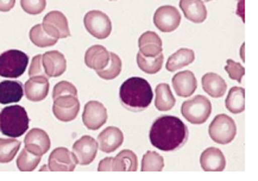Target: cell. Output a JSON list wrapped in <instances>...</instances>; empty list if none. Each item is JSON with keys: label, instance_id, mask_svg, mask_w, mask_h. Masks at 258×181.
Segmentation results:
<instances>
[{"label": "cell", "instance_id": "cell-36", "mask_svg": "<svg viewBox=\"0 0 258 181\" xmlns=\"http://www.w3.org/2000/svg\"><path fill=\"white\" fill-rule=\"evenodd\" d=\"M62 95H75L78 97V90L74 85L68 81H59L55 85L54 91H52V99Z\"/></svg>", "mask_w": 258, "mask_h": 181}, {"label": "cell", "instance_id": "cell-34", "mask_svg": "<svg viewBox=\"0 0 258 181\" xmlns=\"http://www.w3.org/2000/svg\"><path fill=\"white\" fill-rule=\"evenodd\" d=\"M99 172H125L126 164L119 157H106L101 160L98 167Z\"/></svg>", "mask_w": 258, "mask_h": 181}, {"label": "cell", "instance_id": "cell-24", "mask_svg": "<svg viewBox=\"0 0 258 181\" xmlns=\"http://www.w3.org/2000/svg\"><path fill=\"white\" fill-rule=\"evenodd\" d=\"M203 88L211 97L220 98L226 93L227 85L220 75L216 73H206L203 77Z\"/></svg>", "mask_w": 258, "mask_h": 181}, {"label": "cell", "instance_id": "cell-22", "mask_svg": "<svg viewBox=\"0 0 258 181\" xmlns=\"http://www.w3.org/2000/svg\"><path fill=\"white\" fill-rule=\"evenodd\" d=\"M24 95L23 85L18 81L5 80L0 82V104L8 105L18 103Z\"/></svg>", "mask_w": 258, "mask_h": 181}, {"label": "cell", "instance_id": "cell-2", "mask_svg": "<svg viewBox=\"0 0 258 181\" xmlns=\"http://www.w3.org/2000/svg\"><path fill=\"white\" fill-rule=\"evenodd\" d=\"M153 88L143 78L134 77L125 80L119 90V100L131 112L147 110L153 101Z\"/></svg>", "mask_w": 258, "mask_h": 181}, {"label": "cell", "instance_id": "cell-33", "mask_svg": "<svg viewBox=\"0 0 258 181\" xmlns=\"http://www.w3.org/2000/svg\"><path fill=\"white\" fill-rule=\"evenodd\" d=\"M41 157L38 155H35L31 151H29L26 148H24L19 154L17 159V167L21 172H32L37 168V166L41 162Z\"/></svg>", "mask_w": 258, "mask_h": 181}, {"label": "cell", "instance_id": "cell-38", "mask_svg": "<svg viewBox=\"0 0 258 181\" xmlns=\"http://www.w3.org/2000/svg\"><path fill=\"white\" fill-rule=\"evenodd\" d=\"M117 157L120 160H123V162L126 164V170L127 172H136L138 169V160L137 155L134 153V151L125 149L121 150L120 153L118 154Z\"/></svg>", "mask_w": 258, "mask_h": 181}, {"label": "cell", "instance_id": "cell-20", "mask_svg": "<svg viewBox=\"0 0 258 181\" xmlns=\"http://www.w3.org/2000/svg\"><path fill=\"white\" fill-rule=\"evenodd\" d=\"M138 47H140L141 54L149 57L157 56V55L162 54V51H163L162 39L154 31L144 32L140 39H138Z\"/></svg>", "mask_w": 258, "mask_h": 181}, {"label": "cell", "instance_id": "cell-23", "mask_svg": "<svg viewBox=\"0 0 258 181\" xmlns=\"http://www.w3.org/2000/svg\"><path fill=\"white\" fill-rule=\"evenodd\" d=\"M180 8L184 17L193 23H204L207 18V10L201 0H180Z\"/></svg>", "mask_w": 258, "mask_h": 181}, {"label": "cell", "instance_id": "cell-9", "mask_svg": "<svg viewBox=\"0 0 258 181\" xmlns=\"http://www.w3.org/2000/svg\"><path fill=\"white\" fill-rule=\"evenodd\" d=\"M154 24L162 32H173L181 24V13L174 6H161L154 15Z\"/></svg>", "mask_w": 258, "mask_h": 181}, {"label": "cell", "instance_id": "cell-15", "mask_svg": "<svg viewBox=\"0 0 258 181\" xmlns=\"http://www.w3.org/2000/svg\"><path fill=\"white\" fill-rule=\"evenodd\" d=\"M49 80L44 75H39V77H31L28 81L25 82L24 93L25 97L30 101H37L44 100L48 97L49 93Z\"/></svg>", "mask_w": 258, "mask_h": 181}, {"label": "cell", "instance_id": "cell-25", "mask_svg": "<svg viewBox=\"0 0 258 181\" xmlns=\"http://www.w3.org/2000/svg\"><path fill=\"white\" fill-rule=\"evenodd\" d=\"M176 104V99L171 93L170 86L168 84H158L155 90V106L158 111L167 112Z\"/></svg>", "mask_w": 258, "mask_h": 181}, {"label": "cell", "instance_id": "cell-13", "mask_svg": "<svg viewBox=\"0 0 258 181\" xmlns=\"http://www.w3.org/2000/svg\"><path fill=\"white\" fill-rule=\"evenodd\" d=\"M98 141L91 136H82L73 144V154L77 157L78 163L81 166H88L97 157Z\"/></svg>", "mask_w": 258, "mask_h": 181}, {"label": "cell", "instance_id": "cell-37", "mask_svg": "<svg viewBox=\"0 0 258 181\" xmlns=\"http://www.w3.org/2000/svg\"><path fill=\"white\" fill-rule=\"evenodd\" d=\"M225 71L226 73L229 74V77L232 79V80H236L238 82H241V79H243L244 74H245V69L239 64L234 62L233 60H229L226 61V67H225Z\"/></svg>", "mask_w": 258, "mask_h": 181}, {"label": "cell", "instance_id": "cell-42", "mask_svg": "<svg viewBox=\"0 0 258 181\" xmlns=\"http://www.w3.org/2000/svg\"><path fill=\"white\" fill-rule=\"evenodd\" d=\"M110 2H115V0H110Z\"/></svg>", "mask_w": 258, "mask_h": 181}, {"label": "cell", "instance_id": "cell-40", "mask_svg": "<svg viewBox=\"0 0 258 181\" xmlns=\"http://www.w3.org/2000/svg\"><path fill=\"white\" fill-rule=\"evenodd\" d=\"M16 0H0V12H9L15 8Z\"/></svg>", "mask_w": 258, "mask_h": 181}, {"label": "cell", "instance_id": "cell-17", "mask_svg": "<svg viewBox=\"0 0 258 181\" xmlns=\"http://www.w3.org/2000/svg\"><path fill=\"white\" fill-rule=\"evenodd\" d=\"M200 164L205 172H223L226 167V160L223 151L218 148L211 147L201 154Z\"/></svg>", "mask_w": 258, "mask_h": 181}, {"label": "cell", "instance_id": "cell-1", "mask_svg": "<svg viewBox=\"0 0 258 181\" xmlns=\"http://www.w3.org/2000/svg\"><path fill=\"white\" fill-rule=\"evenodd\" d=\"M189 137L187 125L175 116H162L154 122L149 138L155 148L162 151H175L187 143Z\"/></svg>", "mask_w": 258, "mask_h": 181}, {"label": "cell", "instance_id": "cell-7", "mask_svg": "<svg viewBox=\"0 0 258 181\" xmlns=\"http://www.w3.org/2000/svg\"><path fill=\"white\" fill-rule=\"evenodd\" d=\"M86 30L93 37L98 39H105L111 35L112 23L107 15L98 10H93L86 13L84 18Z\"/></svg>", "mask_w": 258, "mask_h": 181}, {"label": "cell", "instance_id": "cell-31", "mask_svg": "<svg viewBox=\"0 0 258 181\" xmlns=\"http://www.w3.org/2000/svg\"><path fill=\"white\" fill-rule=\"evenodd\" d=\"M121 67H123V62H121L120 57L118 56L114 52H110V62L106 66L105 68L97 71L99 77L104 80H113L117 77H119L121 72Z\"/></svg>", "mask_w": 258, "mask_h": 181}, {"label": "cell", "instance_id": "cell-6", "mask_svg": "<svg viewBox=\"0 0 258 181\" xmlns=\"http://www.w3.org/2000/svg\"><path fill=\"white\" fill-rule=\"evenodd\" d=\"M211 140L219 144H229L237 135V127L232 118L220 113L214 118L208 128Z\"/></svg>", "mask_w": 258, "mask_h": 181}, {"label": "cell", "instance_id": "cell-10", "mask_svg": "<svg viewBox=\"0 0 258 181\" xmlns=\"http://www.w3.org/2000/svg\"><path fill=\"white\" fill-rule=\"evenodd\" d=\"M42 26L51 37L56 39L67 38L71 36L68 19L63 13L59 11H51L47 13L43 18Z\"/></svg>", "mask_w": 258, "mask_h": 181}, {"label": "cell", "instance_id": "cell-30", "mask_svg": "<svg viewBox=\"0 0 258 181\" xmlns=\"http://www.w3.org/2000/svg\"><path fill=\"white\" fill-rule=\"evenodd\" d=\"M21 142L16 138H0V163H9L19 151Z\"/></svg>", "mask_w": 258, "mask_h": 181}, {"label": "cell", "instance_id": "cell-26", "mask_svg": "<svg viewBox=\"0 0 258 181\" xmlns=\"http://www.w3.org/2000/svg\"><path fill=\"white\" fill-rule=\"evenodd\" d=\"M195 60V54L191 49L182 48L178 49L176 52H174L173 55H170L169 58L167 61V71L169 72H176L177 69L182 67H186V66L193 64Z\"/></svg>", "mask_w": 258, "mask_h": 181}, {"label": "cell", "instance_id": "cell-11", "mask_svg": "<svg viewBox=\"0 0 258 181\" xmlns=\"http://www.w3.org/2000/svg\"><path fill=\"white\" fill-rule=\"evenodd\" d=\"M78 164V160L73 151L67 148L59 147L52 150L49 156L48 168L51 172H73Z\"/></svg>", "mask_w": 258, "mask_h": 181}, {"label": "cell", "instance_id": "cell-19", "mask_svg": "<svg viewBox=\"0 0 258 181\" xmlns=\"http://www.w3.org/2000/svg\"><path fill=\"white\" fill-rule=\"evenodd\" d=\"M198 81L193 72L183 71L173 78V87L176 95L182 98L190 97L197 90Z\"/></svg>", "mask_w": 258, "mask_h": 181}, {"label": "cell", "instance_id": "cell-3", "mask_svg": "<svg viewBox=\"0 0 258 181\" xmlns=\"http://www.w3.org/2000/svg\"><path fill=\"white\" fill-rule=\"evenodd\" d=\"M30 118L23 106L11 105L0 111V133L11 138L21 137L29 129Z\"/></svg>", "mask_w": 258, "mask_h": 181}, {"label": "cell", "instance_id": "cell-21", "mask_svg": "<svg viewBox=\"0 0 258 181\" xmlns=\"http://www.w3.org/2000/svg\"><path fill=\"white\" fill-rule=\"evenodd\" d=\"M110 62V51L102 45H92L85 54V64L88 68L100 71Z\"/></svg>", "mask_w": 258, "mask_h": 181}, {"label": "cell", "instance_id": "cell-29", "mask_svg": "<svg viewBox=\"0 0 258 181\" xmlns=\"http://www.w3.org/2000/svg\"><path fill=\"white\" fill-rule=\"evenodd\" d=\"M163 52L155 57H149L142 55L141 52L137 54V65L141 71H143L147 74H156L162 69L163 66Z\"/></svg>", "mask_w": 258, "mask_h": 181}, {"label": "cell", "instance_id": "cell-41", "mask_svg": "<svg viewBox=\"0 0 258 181\" xmlns=\"http://www.w3.org/2000/svg\"><path fill=\"white\" fill-rule=\"evenodd\" d=\"M201 2H206V3H208V2H212V0H201Z\"/></svg>", "mask_w": 258, "mask_h": 181}, {"label": "cell", "instance_id": "cell-12", "mask_svg": "<svg viewBox=\"0 0 258 181\" xmlns=\"http://www.w3.org/2000/svg\"><path fill=\"white\" fill-rule=\"evenodd\" d=\"M82 122L89 130H98L107 122V110L101 103L95 100L88 101L85 105Z\"/></svg>", "mask_w": 258, "mask_h": 181}, {"label": "cell", "instance_id": "cell-16", "mask_svg": "<svg viewBox=\"0 0 258 181\" xmlns=\"http://www.w3.org/2000/svg\"><path fill=\"white\" fill-rule=\"evenodd\" d=\"M42 64L48 78L61 77L67 69V61L63 54L59 51L51 50L42 55Z\"/></svg>", "mask_w": 258, "mask_h": 181}, {"label": "cell", "instance_id": "cell-35", "mask_svg": "<svg viewBox=\"0 0 258 181\" xmlns=\"http://www.w3.org/2000/svg\"><path fill=\"white\" fill-rule=\"evenodd\" d=\"M21 6L24 12L36 16L44 11L47 0H21Z\"/></svg>", "mask_w": 258, "mask_h": 181}, {"label": "cell", "instance_id": "cell-4", "mask_svg": "<svg viewBox=\"0 0 258 181\" xmlns=\"http://www.w3.org/2000/svg\"><path fill=\"white\" fill-rule=\"evenodd\" d=\"M29 56L21 50L11 49L0 54V77L16 79L25 73Z\"/></svg>", "mask_w": 258, "mask_h": 181}, {"label": "cell", "instance_id": "cell-39", "mask_svg": "<svg viewBox=\"0 0 258 181\" xmlns=\"http://www.w3.org/2000/svg\"><path fill=\"white\" fill-rule=\"evenodd\" d=\"M29 75L30 77H39V75H44L45 74L44 68H43V64H42V55H36L35 57H32L31 65H30L29 68Z\"/></svg>", "mask_w": 258, "mask_h": 181}, {"label": "cell", "instance_id": "cell-14", "mask_svg": "<svg viewBox=\"0 0 258 181\" xmlns=\"http://www.w3.org/2000/svg\"><path fill=\"white\" fill-rule=\"evenodd\" d=\"M25 148L32 154L38 156H43L50 149V138L49 135L42 129H31L29 134H26L24 138Z\"/></svg>", "mask_w": 258, "mask_h": 181}, {"label": "cell", "instance_id": "cell-27", "mask_svg": "<svg viewBox=\"0 0 258 181\" xmlns=\"http://www.w3.org/2000/svg\"><path fill=\"white\" fill-rule=\"evenodd\" d=\"M225 106L231 113L238 114L245 110V90L243 87H232L225 100Z\"/></svg>", "mask_w": 258, "mask_h": 181}, {"label": "cell", "instance_id": "cell-18", "mask_svg": "<svg viewBox=\"0 0 258 181\" xmlns=\"http://www.w3.org/2000/svg\"><path fill=\"white\" fill-rule=\"evenodd\" d=\"M124 142V134L119 128L108 127L99 134L98 136V147L104 153H112L117 150Z\"/></svg>", "mask_w": 258, "mask_h": 181}, {"label": "cell", "instance_id": "cell-5", "mask_svg": "<svg viewBox=\"0 0 258 181\" xmlns=\"http://www.w3.org/2000/svg\"><path fill=\"white\" fill-rule=\"evenodd\" d=\"M212 104L208 98L204 95H195L186 100L181 106V113L190 124H204L211 116Z\"/></svg>", "mask_w": 258, "mask_h": 181}, {"label": "cell", "instance_id": "cell-32", "mask_svg": "<svg viewBox=\"0 0 258 181\" xmlns=\"http://www.w3.org/2000/svg\"><path fill=\"white\" fill-rule=\"evenodd\" d=\"M164 168V159L158 153L149 150L142 160V172H162Z\"/></svg>", "mask_w": 258, "mask_h": 181}, {"label": "cell", "instance_id": "cell-8", "mask_svg": "<svg viewBox=\"0 0 258 181\" xmlns=\"http://www.w3.org/2000/svg\"><path fill=\"white\" fill-rule=\"evenodd\" d=\"M80 111V101L75 95H62L54 99L52 112L54 116L61 122L74 120Z\"/></svg>", "mask_w": 258, "mask_h": 181}, {"label": "cell", "instance_id": "cell-28", "mask_svg": "<svg viewBox=\"0 0 258 181\" xmlns=\"http://www.w3.org/2000/svg\"><path fill=\"white\" fill-rule=\"evenodd\" d=\"M29 36H30V41H31L32 43L38 48L51 47V45L57 43L58 41V39L51 37V36L49 35L44 29H43L42 24L32 26V29L30 30Z\"/></svg>", "mask_w": 258, "mask_h": 181}]
</instances>
